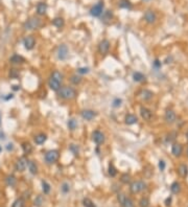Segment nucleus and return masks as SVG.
I'll return each instance as SVG.
<instances>
[{
    "instance_id": "obj_1",
    "label": "nucleus",
    "mask_w": 188,
    "mask_h": 207,
    "mask_svg": "<svg viewBox=\"0 0 188 207\" xmlns=\"http://www.w3.org/2000/svg\"><path fill=\"white\" fill-rule=\"evenodd\" d=\"M58 95L62 99H65V101H72L77 96V92L72 87L64 86L61 87V89L58 91Z\"/></svg>"
},
{
    "instance_id": "obj_2",
    "label": "nucleus",
    "mask_w": 188,
    "mask_h": 207,
    "mask_svg": "<svg viewBox=\"0 0 188 207\" xmlns=\"http://www.w3.org/2000/svg\"><path fill=\"white\" fill-rule=\"evenodd\" d=\"M42 25V21L38 17H30L23 24V29L25 30H35L38 29Z\"/></svg>"
},
{
    "instance_id": "obj_3",
    "label": "nucleus",
    "mask_w": 188,
    "mask_h": 207,
    "mask_svg": "<svg viewBox=\"0 0 188 207\" xmlns=\"http://www.w3.org/2000/svg\"><path fill=\"white\" fill-rule=\"evenodd\" d=\"M145 190H146V183L141 180L134 181V182H132L131 185H130V190H131V193L134 194V195L141 193V191H143Z\"/></svg>"
},
{
    "instance_id": "obj_4",
    "label": "nucleus",
    "mask_w": 188,
    "mask_h": 207,
    "mask_svg": "<svg viewBox=\"0 0 188 207\" xmlns=\"http://www.w3.org/2000/svg\"><path fill=\"white\" fill-rule=\"evenodd\" d=\"M44 158L47 164H53V163L57 162L58 159L60 158V152L58 150H50L48 151V152H46Z\"/></svg>"
},
{
    "instance_id": "obj_5",
    "label": "nucleus",
    "mask_w": 188,
    "mask_h": 207,
    "mask_svg": "<svg viewBox=\"0 0 188 207\" xmlns=\"http://www.w3.org/2000/svg\"><path fill=\"white\" fill-rule=\"evenodd\" d=\"M110 47H111L110 41L107 39L101 40L100 44H98V52H100L101 56H106L107 53L109 52V50H110Z\"/></svg>"
},
{
    "instance_id": "obj_6",
    "label": "nucleus",
    "mask_w": 188,
    "mask_h": 207,
    "mask_svg": "<svg viewBox=\"0 0 188 207\" xmlns=\"http://www.w3.org/2000/svg\"><path fill=\"white\" fill-rule=\"evenodd\" d=\"M92 140L95 142L96 144H103L106 141V137L105 134L103 132H100V130H95L92 132Z\"/></svg>"
},
{
    "instance_id": "obj_7",
    "label": "nucleus",
    "mask_w": 188,
    "mask_h": 207,
    "mask_svg": "<svg viewBox=\"0 0 188 207\" xmlns=\"http://www.w3.org/2000/svg\"><path fill=\"white\" fill-rule=\"evenodd\" d=\"M103 13V2H98L90 10V15L92 17H100Z\"/></svg>"
},
{
    "instance_id": "obj_8",
    "label": "nucleus",
    "mask_w": 188,
    "mask_h": 207,
    "mask_svg": "<svg viewBox=\"0 0 188 207\" xmlns=\"http://www.w3.org/2000/svg\"><path fill=\"white\" fill-rule=\"evenodd\" d=\"M58 58L61 61H64L68 58V53H69V49H68L67 45L65 44H61L58 48Z\"/></svg>"
},
{
    "instance_id": "obj_9",
    "label": "nucleus",
    "mask_w": 188,
    "mask_h": 207,
    "mask_svg": "<svg viewBox=\"0 0 188 207\" xmlns=\"http://www.w3.org/2000/svg\"><path fill=\"white\" fill-rule=\"evenodd\" d=\"M164 121L168 125L175 124L177 121V115L175 113V111H172L171 109L166 110V111H165V114H164Z\"/></svg>"
},
{
    "instance_id": "obj_10",
    "label": "nucleus",
    "mask_w": 188,
    "mask_h": 207,
    "mask_svg": "<svg viewBox=\"0 0 188 207\" xmlns=\"http://www.w3.org/2000/svg\"><path fill=\"white\" fill-rule=\"evenodd\" d=\"M23 45L26 50L34 49V47L36 45V39L34 36H27V37H25L23 39Z\"/></svg>"
},
{
    "instance_id": "obj_11",
    "label": "nucleus",
    "mask_w": 188,
    "mask_h": 207,
    "mask_svg": "<svg viewBox=\"0 0 188 207\" xmlns=\"http://www.w3.org/2000/svg\"><path fill=\"white\" fill-rule=\"evenodd\" d=\"M26 167H27V160L25 159L24 157L19 158V159L16 161V163H15V170L20 173L24 172V171L26 170Z\"/></svg>"
},
{
    "instance_id": "obj_12",
    "label": "nucleus",
    "mask_w": 188,
    "mask_h": 207,
    "mask_svg": "<svg viewBox=\"0 0 188 207\" xmlns=\"http://www.w3.org/2000/svg\"><path fill=\"white\" fill-rule=\"evenodd\" d=\"M144 21L146 23H149V24H153V23L156 22L157 20V15L156 13L154 11H152V10H147V11L144 13Z\"/></svg>"
},
{
    "instance_id": "obj_13",
    "label": "nucleus",
    "mask_w": 188,
    "mask_h": 207,
    "mask_svg": "<svg viewBox=\"0 0 188 207\" xmlns=\"http://www.w3.org/2000/svg\"><path fill=\"white\" fill-rule=\"evenodd\" d=\"M140 115H141L142 118L146 121H151L154 117L153 112H152L149 109H147L146 107H141L140 108Z\"/></svg>"
},
{
    "instance_id": "obj_14",
    "label": "nucleus",
    "mask_w": 188,
    "mask_h": 207,
    "mask_svg": "<svg viewBox=\"0 0 188 207\" xmlns=\"http://www.w3.org/2000/svg\"><path fill=\"white\" fill-rule=\"evenodd\" d=\"M81 116H82L84 119H86V121H92L93 118H95V117L97 116V113H96L95 111H93V110L86 109L81 112Z\"/></svg>"
},
{
    "instance_id": "obj_15",
    "label": "nucleus",
    "mask_w": 188,
    "mask_h": 207,
    "mask_svg": "<svg viewBox=\"0 0 188 207\" xmlns=\"http://www.w3.org/2000/svg\"><path fill=\"white\" fill-rule=\"evenodd\" d=\"M171 154L175 157H180L183 154V145L179 142H174L171 145Z\"/></svg>"
},
{
    "instance_id": "obj_16",
    "label": "nucleus",
    "mask_w": 188,
    "mask_h": 207,
    "mask_svg": "<svg viewBox=\"0 0 188 207\" xmlns=\"http://www.w3.org/2000/svg\"><path fill=\"white\" fill-rule=\"evenodd\" d=\"M9 63L13 64V65H21V64L25 63V59L20 55H13L11 58H9Z\"/></svg>"
},
{
    "instance_id": "obj_17",
    "label": "nucleus",
    "mask_w": 188,
    "mask_h": 207,
    "mask_svg": "<svg viewBox=\"0 0 188 207\" xmlns=\"http://www.w3.org/2000/svg\"><path fill=\"white\" fill-rule=\"evenodd\" d=\"M48 87H49L52 91L58 92L61 89V82L55 80V79H52L51 76H50V78L48 79Z\"/></svg>"
},
{
    "instance_id": "obj_18",
    "label": "nucleus",
    "mask_w": 188,
    "mask_h": 207,
    "mask_svg": "<svg viewBox=\"0 0 188 207\" xmlns=\"http://www.w3.org/2000/svg\"><path fill=\"white\" fill-rule=\"evenodd\" d=\"M114 15L112 11H106L103 13V16H101V22H103L105 24H109L111 23L112 19H113Z\"/></svg>"
},
{
    "instance_id": "obj_19",
    "label": "nucleus",
    "mask_w": 188,
    "mask_h": 207,
    "mask_svg": "<svg viewBox=\"0 0 188 207\" xmlns=\"http://www.w3.org/2000/svg\"><path fill=\"white\" fill-rule=\"evenodd\" d=\"M124 122H126V125H129V126H132V125H135V124H137V122H138V118H137L136 115L129 113V114L126 115Z\"/></svg>"
},
{
    "instance_id": "obj_20",
    "label": "nucleus",
    "mask_w": 188,
    "mask_h": 207,
    "mask_svg": "<svg viewBox=\"0 0 188 207\" xmlns=\"http://www.w3.org/2000/svg\"><path fill=\"white\" fill-rule=\"evenodd\" d=\"M178 174H179L180 177L186 178L187 175H188V167L187 165L184 164V163L180 164L179 167H178Z\"/></svg>"
},
{
    "instance_id": "obj_21",
    "label": "nucleus",
    "mask_w": 188,
    "mask_h": 207,
    "mask_svg": "<svg viewBox=\"0 0 188 207\" xmlns=\"http://www.w3.org/2000/svg\"><path fill=\"white\" fill-rule=\"evenodd\" d=\"M36 144H43L45 141L47 140V135L44 134V133H39V134H37L34 138Z\"/></svg>"
},
{
    "instance_id": "obj_22",
    "label": "nucleus",
    "mask_w": 188,
    "mask_h": 207,
    "mask_svg": "<svg viewBox=\"0 0 188 207\" xmlns=\"http://www.w3.org/2000/svg\"><path fill=\"white\" fill-rule=\"evenodd\" d=\"M139 95H140V98L143 99V101H149V99H152L154 98V93L151 90H147V89L142 90Z\"/></svg>"
},
{
    "instance_id": "obj_23",
    "label": "nucleus",
    "mask_w": 188,
    "mask_h": 207,
    "mask_svg": "<svg viewBox=\"0 0 188 207\" xmlns=\"http://www.w3.org/2000/svg\"><path fill=\"white\" fill-rule=\"evenodd\" d=\"M27 167H28V171L32 175H37L38 174V165L35 161H32V160L27 161Z\"/></svg>"
},
{
    "instance_id": "obj_24",
    "label": "nucleus",
    "mask_w": 188,
    "mask_h": 207,
    "mask_svg": "<svg viewBox=\"0 0 188 207\" xmlns=\"http://www.w3.org/2000/svg\"><path fill=\"white\" fill-rule=\"evenodd\" d=\"M47 11V4L45 2H40L38 3L37 6V14L40 15V16H43V15L46 14Z\"/></svg>"
},
{
    "instance_id": "obj_25",
    "label": "nucleus",
    "mask_w": 188,
    "mask_h": 207,
    "mask_svg": "<svg viewBox=\"0 0 188 207\" xmlns=\"http://www.w3.org/2000/svg\"><path fill=\"white\" fill-rule=\"evenodd\" d=\"M118 6L120 9H124V10H132V3L130 2V0H119L118 2Z\"/></svg>"
},
{
    "instance_id": "obj_26",
    "label": "nucleus",
    "mask_w": 188,
    "mask_h": 207,
    "mask_svg": "<svg viewBox=\"0 0 188 207\" xmlns=\"http://www.w3.org/2000/svg\"><path fill=\"white\" fill-rule=\"evenodd\" d=\"M6 184L9 186L14 187V186H16V184H17V179H16V177H15L14 175H9L6 178Z\"/></svg>"
},
{
    "instance_id": "obj_27",
    "label": "nucleus",
    "mask_w": 188,
    "mask_h": 207,
    "mask_svg": "<svg viewBox=\"0 0 188 207\" xmlns=\"http://www.w3.org/2000/svg\"><path fill=\"white\" fill-rule=\"evenodd\" d=\"M21 148L25 155H28L32 152V145L30 144L29 142H23V144H21Z\"/></svg>"
},
{
    "instance_id": "obj_28",
    "label": "nucleus",
    "mask_w": 188,
    "mask_h": 207,
    "mask_svg": "<svg viewBox=\"0 0 188 207\" xmlns=\"http://www.w3.org/2000/svg\"><path fill=\"white\" fill-rule=\"evenodd\" d=\"M64 24H65L64 19L61 17L55 18V19L52 20V25H55V26L58 27V29H62V27L64 26Z\"/></svg>"
},
{
    "instance_id": "obj_29",
    "label": "nucleus",
    "mask_w": 188,
    "mask_h": 207,
    "mask_svg": "<svg viewBox=\"0 0 188 207\" xmlns=\"http://www.w3.org/2000/svg\"><path fill=\"white\" fill-rule=\"evenodd\" d=\"M171 190L172 194H175V195H178V194L181 191V184H180L179 182H174L171 185Z\"/></svg>"
},
{
    "instance_id": "obj_30",
    "label": "nucleus",
    "mask_w": 188,
    "mask_h": 207,
    "mask_svg": "<svg viewBox=\"0 0 188 207\" xmlns=\"http://www.w3.org/2000/svg\"><path fill=\"white\" fill-rule=\"evenodd\" d=\"M67 126H68V129H69L70 131H74V130L77 129L78 124L74 118H70L67 122Z\"/></svg>"
},
{
    "instance_id": "obj_31",
    "label": "nucleus",
    "mask_w": 188,
    "mask_h": 207,
    "mask_svg": "<svg viewBox=\"0 0 188 207\" xmlns=\"http://www.w3.org/2000/svg\"><path fill=\"white\" fill-rule=\"evenodd\" d=\"M133 80L137 82V83H139V82H143L144 80H145V75H143V73L141 72H134L133 73Z\"/></svg>"
},
{
    "instance_id": "obj_32",
    "label": "nucleus",
    "mask_w": 188,
    "mask_h": 207,
    "mask_svg": "<svg viewBox=\"0 0 188 207\" xmlns=\"http://www.w3.org/2000/svg\"><path fill=\"white\" fill-rule=\"evenodd\" d=\"M50 76H51L52 79H55V80H57V81H59V82H61V83H62V81H63V75L60 72V71H58V70L52 71L51 75H50Z\"/></svg>"
},
{
    "instance_id": "obj_33",
    "label": "nucleus",
    "mask_w": 188,
    "mask_h": 207,
    "mask_svg": "<svg viewBox=\"0 0 188 207\" xmlns=\"http://www.w3.org/2000/svg\"><path fill=\"white\" fill-rule=\"evenodd\" d=\"M82 80H83V79L81 78L80 75H73L70 78V82L73 84V85H80V84L82 83Z\"/></svg>"
},
{
    "instance_id": "obj_34",
    "label": "nucleus",
    "mask_w": 188,
    "mask_h": 207,
    "mask_svg": "<svg viewBox=\"0 0 188 207\" xmlns=\"http://www.w3.org/2000/svg\"><path fill=\"white\" fill-rule=\"evenodd\" d=\"M176 137H177V132H171L169 134H167L165 141H166V144H168V142L171 144V142H174L175 140H176Z\"/></svg>"
},
{
    "instance_id": "obj_35",
    "label": "nucleus",
    "mask_w": 188,
    "mask_h": 207,
    "mask_svg": "<svg viewBox=\"0 0 188 207\" xmlns=\"http://www.w3.org/2000/svg\"><path fill=\"white\" fill-rule=\"evenodd\" d=\"M69 151L74 156H78V154H80V148H78V145L74 144H71L69 145Z\"/></svg>"
},
{
    "instance_id": "obj_36",
    "label": "nucleus",
    "mask_w": 188,
    "mask_h": 207,
    "mask_svg": "<svg viewBox=\"0 0 188 207\" xmlns=\"http://www.w3.org/2000/svg\"><path fill=\"white\" fill-rule=\"evenodd\" d=\"M108 172H109V175H110L111 177H115V176L117 175V170L115 168L113 163H110V164H109Z\"/></svg>"
},
{
    "instance_id": "obj_37",
    "label": "nucleus",
    "mask_w": 188,
    "mask_h": 207,
    "mask_svg": "<svg viewBox=\"0 0 188 207\" xmlns=\"http://www.w3.org/2000/svg\"><path fill=\"white\" fill-rule=\"evenodd\" d=\"M9 78H11V79H18V78H19V75H20V72H19V70H18V69L12 68V69H9Z\"/></svg>"
},
{
    "instance_id": "obj_38",
    "label": "nucleus",
    "mask_w": 188,
    "mask_h": 207,
    "mask_svg": "<svg viewBox=\"0 0 188 207\" xmlns=\"http://www.w3.org/2000/svg\"><path fill=\"white\" fill-rule=\"evenodd\" d=\"M120 181L122 183H124V184H128L130 181H131V175L128 174V173L122 174V175H121V177H120Z\"/></svg>"
},
{
    "instance_id": "obj_39",
    "label": "nucleus",
    "mask_w": 188,
    "mask_h": 207,
    "mask_svg": "<svg viewBox=\"0 0 188 207\" xmlns=\"http://www.w3.org/2000/svg\"><path fill=\"white\" fill-rule=\"evenodd\" d=\"M83 205L85 207H96L95 204H94V202L91 200V199L89 198H85L83 200Z\"/></svg>"
},
{
    "instance_id": "obj_40",
    "label": "nucleus",
    "mask_w": 188,
    "mask_h": 207,
    "mask_svg": "<svg viewBox=\"0 0 188 207\" xmlns=\"http://www.w3.org/2000/svg\"><path fill=\"white\" fill-rule=\"evenodd\" d=\"M121 206H122V207H134V202H133L132 199H130V198L126 197V198L124 199L123 203L121 204Z\"/></svg>"
},
{
    "instance_id": "obj_41",
    "label": "nucleus",
    "mask_w": 188,
    "mask_h": 207,
    "mask_svg": "<svg viewBox=\"0 0 188 207\" xmlns=\"http://www.w3.org/2000/svg\"><path fill=\"white\" fill-rule=\"evenodd\" d=\"M149 198L143 197V198L140 199V201H139V207H149Z\"/></svg>"
},
{
    "instance_id": "obj_42",
    "label": "nucleus",
    "mask_w": 188,
    "mask_h": 207,
    "mask_svg": "<svg viewBox=\"0 0 188 207\" xmlns=\"http://www.w3.org/2000/svg\"><path fill=\"white\" fill-rule=\"evenodd\" d=\"M25 206V202L22 198H19L17 199L16 201L13 203V206L12 207H24Z\"/></svg>"
},
{
    "instance_id": "obj_43",
    "label": "nucleus",
    "mask_w": 188,
    "mask_h": 207,
    "mask_svg": "<svg viewBox=\"0 0 188 207\" xmlns=\"http://www.w3.org/2000/svg\"><path fill=\"white\" fill-rule=\"evenodd\" d=\"M42 190L45 195H47V194L50 193V185L46 182V181H42Z\"/></svg>"
},
{
    "instance_id": "obj_44",
    "label": "nucleus",
    "mask_w": 188,
    "mask_h": 207,
    "mask_svg": "<svg viewBox=\"0 0 188 207\" xmlns=\"http://www.w3.org/2000/svg\"><path fill=\"white\" fill-rule=\"evenodd\" d=\"M61 190H62V191L64 194H68L70 191V185L68 184L67 182H65V183H63L62 184V186H61Z\"/></svg>"
},
{
    "instance_id": "obj_45",
    "label": "nucleus",
    "mask_w": 188,
    "mask_h": 207,
    "mask_svg": "<svg viewBox=\"0 0 188 207\" xmlns=\"http://www.w3.org/2000/svg\"><path fill=\"white\" fill-rule=\"evenodd\" d=\"M43 197L42 196H38L37 198H36V200H35V205L36 206H38V207H40L43 204Z\"/></svg>"
},
{
    "instance_id": "obj_46",
    "label": "nucleus",
    "mask_w": 188,
    "mask_h": 207,
    "mask_svg": "<svg viewBox=\"0 0 188 207\" xmlns=\"http://www.w3.org/2000/svg\"><path fill=\"white\" fill-rule=\"evenodd\" d=\"M126 196L124 195V194H122V193H118L117 194V200H118L120 205L123 203V201H124V199H126Z\"/></svg>"
},
{
    "instance_id": "obj_47",
    "label": "nucleus",
    "mask_w": 188,
    "mask_h": 207,
    "mask_svg": "<svg viewBox=\"0 0 188 207\" xmlns=\"http://www.w3.org/2000/svg\"><path fill=\"white\" fill-rule=\"evenodd\" d=\"M89 72V68L88 67H81L77 69V73L80 75H86V73Z\"/></svg>"
},
{
    "instance_id": "obj_48",
    "label": "nucleus",
    "mask_w": 188,
    "mask_h": 207,
    "mask_svg": "<svg viewBox=\"0 0 188 207\" xmlns=\"http://www.w3.org/2000/svg\"><path fill=\"white\" fill-rule=\"evenodd\" d=\"M121 103H122V101H121L120 98H115V99H114V102H113V107L117 108V107L120 106Z\"/></svg>"
},
{
    "instance_id": "obj_49",
    "label": "nucleus",
    "mask_w": 188,
    "mask_h": 207,
    "mask_svg": "<svg viewBox=\"0 0 188 207\" xmlns=\"http://www.w3.org/2000/svg\"><path fill=\"white\" fill-rule=\"evenodd\" d=\"M159 168L161 171H164L165 170V162L163 160H160L159 161Z\"/></svg>"
},
{
    "instance_id": "obj_50",
    "label": "nucleus",
    "mask_w": 188,
    "mask_h": 207,
    "mask_svg": "<svg viewBox=\"0 0 188 207\" xmlns=\"http://www.w3.org/2000/svg\"><path fill=\"white\" fill-rule=\"evenodd\" d=\"M154 67H156L157 69H159L160 67H161V62H160L159 60H156L154 62Z\"/></svg>"
},
{
    "instance_id": "obj_51",
    "label": "nucleus",
    "mask_w": 188,
    "mask_h": 207,
    "mask_svg": "<svg viewBox=\"0 0 188 207\" xmlns=\"http://www.w3.org/2000/svg\"><path fill=\"white\" fill-rule=\"evenodd\" d=\"M6 150L9 151V152H12V151L14 150V144H6Z\"/></svg>"
},
{
    "instance_id": "obj_52",
    "label": "nucleus",
    "mask_w": 188,
    "mask_h": 207,
    "mask_svg": "<svg viewBox=\"0 0 188 207\" xmlns=\"http://www.w3.org/2000/svg\"><path fill=\"white\" fill-rule=\"evenodd\" d=\"M6 139V135H4V133L2 131H0V140H4Z\"/></svg>"
},
{
    "instance_id": "obj_53",
    "label": "nucleus",
    "mask_w": 188,
    "mask_h": 207,
    "mask_svg": "<svg viewBox=\"0 0 188 207\" xmlns=\"http://www.w3.org/2000/svg\"><path fill=\"white\" fill-rule=\"evenodd\" d=\"M171 198H167L166 201H165V204H166L167 206H169L171 205Z\"/></svg>"
},
{
    "instance_id": "obj_54",
    "label": "nucleus",
    "mask_w": 188,
    "mask_h": 207,
    "mask_svg": "<svg viewBox=\"0 0 188 207\" xmlns=\"http://www.w3.org/2000/svg\"><path fill=\"white\" fill-rule=\"evenodd\" d=\"M13 90H15V91L20 90V86H13Z\"/></svg>"
},
{
    "instance_id": "obj_55",
    "label": "nucleus",
    "mask_w": 188,
    "mask_h": 207,
    "mask_svg": "<svg viewBox=\"0 0 188 207\" xmlns=\"http://www.w3.org/2000/svg\"><path fill=\"white\" fill-rule=\"evenodd\" d=\"M7 95H9V96H6V101H9V98H14V95H13V94H7Z\"/></svg>"
},
{
    "instance_id": "obj_56",
    "label": "nucleus",
    "mask_w": 188,
    "mask_h": 207,
    "mask_svg": "<svg viewBox=\"0 0 188 207\" xmlns=\"http://www.w3.org/2000/svg\"><path fill=\"white\" fill-rule=\"evenodd\" d=\"M185 136H186V139H187V141H188V131L186 132V134H185Z\"/></svg>"
},
{
    "instance_id": "obj_57",
    "label": "nucleus",
    "mask_w": 188,
    "mask_h": 207,
    "mask_svg": "<svg viewBox=\"0 0 188 207\" xmlns=\"http://www.w3.org/2000/svg\"><path fill=\"white\" fill-rule=\"evenodd\" d=\"M1 152H2V147L0 145V153H1Z\"/></svg>"
},
{
    "instance_id": "obj_58",
    "label": "nucleus",
    "mask_w": 188,
    "mask_h": 207,
    "mask_svg": "<svg viewBox=\"0 0 188 207\" xmlns=\"http://www.w3.org/2000/svg\"><path fill=\"white\" fill-rule=\"evenodd\" d=\"M0 125H1V114H0Z\"/></svg>"
},
{
    "instance_id": "obj_59",
    "label": "nucleus",
    "mask_w": 188,
    "mask_h": 207,
    "mask_svg": "<svg viewBox=\"0 0 188 207\" xmlns=\"http://www.w3.org/2000/svg\"><path fill=\"white\" fill-rule=\"evenodd\" d=\"M187 156H188V148H187Z\"/></svg>"
}]
</instances>
